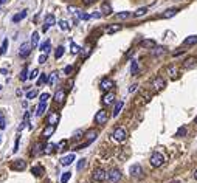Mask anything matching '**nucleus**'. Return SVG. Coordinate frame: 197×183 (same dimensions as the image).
Wrapping results in <instances>:
<instances>
[{"instance_id":"nucleus-9","label":"nucleus","mask_w":197,"mask_h":183,"mask_svg":"<svg viewBox=\"0 0 197 183\" xmlns=\"http://www.w3.org/2000/svg\"><path fill=\"white\" fill-rule=\"evenodd\" d=\"M115 87V82L112 79H109V78H104L102 81H101V84H100V89L101 90H104V92H109V90H112Z\"/></svg>"},{"instance_id":"nucleus-59","label":"nucleus","mask_w":197,"mask_h":183,"mask_svg":"<svg viewBox=\"0 0 197 183\" xmlns=\"http://www.w3.org/2000/svg\"><path fill=\"white\" fill-rule=\"evenodd\" d=\"M194 123H196V124H197V116H196V118H194Z\"/></svg>"},{"instance_id":"nucleus-28","label":"nucleus","mask_w":197,"mask_h":183,"mask_svg":"<svg viewBox=\"0 0 197 183\" xmlns=\"http://www.w3.org/2000/svg\"><path fill=\"white\" fill-rule=\"evenodd\" d=\"M101 13H102L104 16L112 14V8H110V5H109V3H102V6H101Z\"/></svg>"},{"instance_id":"nucleus-26","label":"nucleus","mask_w":197,"mask_h":183,"mask_svg":"<svg viewBox=\"0 0 197 183\" xmlns=\"http://www.w3.org/2000/svg\"><path fill=\"white\" fill-rule=\"evenodd\" d=\"M19 78H20V81H26L30 78V73H28V67H23L22 68V72H20V74H19Z\"/></svg>"},{"instance_id":"nucleus-32","label":"nucleus","mask_w":197,"mask_h":183,"mask_svg":"<svg viewBox=\"0 0 197 183\" xmlns=\"http://www.w3.org/2000/svg\"><path fill=\"white\" fill-rule=\"evenodd\" d=\"M37 44H39V33H37V31H34V33H33V36H31V45H33V48L37 47Z\"/></svg>"},{"instance_id":"nucleus-21","label":"nucleus","mask_w":197,"mask_h":183,"mask_svg":"<svg viewBox=\"0 0 197 183\" xmlns=\"http://www.w3.org/2000/svg\"><path fill=\"white\" fill-rule=\"evenodd\" d=\"M140 47H143V48H154V47H155V40H152V39H144V40L140 42Z\"/></svg>"},{"instance_id":"nucleus-55","label":"nucleus","mask_w":197,"mask_h":183,"mask_svg":"<svg viewBox=\"0 0 197 183\" xmlns=\"http://www.w3.org/2000/svg\"><path fill=\"white\" fill-rule=\"evenodd\" d=\"M93 2H95V0H84V3H85V5H92Z\"/></svg>"},{"instance_id":"nucleus-39","label":"nucleus","mask_w":197,"mask_h":183,"mask_svg":"<svg viewBox=\"0 0 197 183\" xmlns=\"http://www.w3.org/2000/svg\"><path fill=\"white\" fill-rule=\"evenodd\" d=\"M48 79H50V78H48V74L42 73V74H41V78H39V81H37V85H42L43 82H48Z\"/></svg>"},{"instance_id":"nucleus-37","label":"nucleus","mask_w":197,"mask_h":183,"mask_svg":"<svg viewBox=\"0 0 197 183\" xmlns=\"http://www.w3.org/2000/svg\"><path fill=\"white\" fill-rule=\"evenodd\" d=\"M6 48H8V39H3L2 45H0V56H3L6 53Z\"/></svg>"},{"instance_id":"nucleus-52","label":"nucleus","mask_w":197,"mask_h":183,"mask_svg":"<svg viewBox=\"0 0 197 183\" xmlns=\"http://www.w3.org/2000/svg\"><path fill=\"white\" fill-rule=\"evenodd\" d=\"M137 87H138V85H137V84H132V85H130V87H129V92H130V93H132V92H135V90H137Z\"/></svg>"},{"instance_id":"nucleus-25","label":"nucleus","mask_w":197,"mask_h":183,"mask_svg":"<svg viewBox=\"0 0 197 183\" xmlns=\"http://www.w3.org/2000/svg\"><path fill=\"white\" fill-rule=\"evenodd\" d=\"M41 50L45 53V55H48V53H50V50H51V42H50V40H45V42L41 45Z\"/></svg>"},{"instance_id":"nucleus-42","label":"nucleus","mask_w":197,"mask_h":183,"mask_svg":"<svg viewBox=\"0 0 197 183\" xmlns=\"http://www.w3.org/2000/svg\"><path fill=\"white\" fill-rule=\"evenodd\" d=\"M37 96V90H28L26 92V99H33Z\"/></svg>"},{"instance_id":"nucleus-4","label":"nucleus","mask_w":197,"mask_h":183,"mask_svg":"<svg viewBox=\"0 0 197 183\" xmlns=\"http://www.w3.org/2000/svg\"><path fill=\"white\" fill-rule=\"evenodd\" d=\"M121 177H123V174L119 169H110L107 172V179L110 180V183H118L121 180Z\"/></svg>"},{"instance_id":"nucleus-30","label":"nucleus","mask_w":197,"mask_h":183,"mask_svg":"<svg viewBox=\"0 0 197 183\" xmlns=\"http://www.w3.org/2000/svg\"><path fill=\"white\" fill-rule=\"evenodd\" d=\"M59 120V115H58V112H53V113L48 116V124H56Z\"/></svg>"},{"instance_id":"nucleus-8","label":"nucleus","mask_w":197,"mask_h":183,"mask_svg":"<svg viewBox=\"0 0 197 183\" xmlns=\"http://www.w3.org/2000/svg\"><path fill=\"white\" fill-rule=\"evenodd\" d=\"M54 23H56V17H54L53 14H48L47 17H45V20H43L42 30H43V31H48V30H50V26H53Z\"/></svg>"},{"instance_id":"nucleus-29","label":"nucleus","mask_w":197,"mask_h":183,"mask_svg":"<svg viewBox=\"0 0 197 183\" xmlns=\"http://www.w3.org/2000/svg\"><path fill=\"white\" fill-rule=\"evenodd\" d=\"M147 11H149V8L147 6H144V8H138L137 11L134 13V17H141V16H144Z\"/></svg>"},{"instance_id":"nucleus-58","label":"nucleus","mask_w":197,"mask_h":183,"mask_svg":"<svg viewBox=\"0 0 197 183\" xmlns=\"http://www.w3.org/2000/svg\"><path fill=\"white\" fill-rule=\"evenodd\" d=\"M3 3H6V0H0V5H3Z\"/></svg>"},{"instance_id":"nucleus-54","label":"nucleus","mask_w":197,"mask_h":183,"mask_svg":"<svg viewBox=\"0 0 197 183\" xmlns=\"http://www.w3.org/2000/svg\"><path fill=\"white\" fill-rule=\"evenodd\" d=\"M98 17H101V13H93L92 14V19H98Z\"/></svg>"},{"instance_id":"nucleus-40","label":"nucleus","mask_w":197,"mask_h":183,"mask_svg":"<svg viewBox=\"0 0 197 183\" xmlns=\"http://www.w3.org/2000/svg\"><path fill=\"white\" fill-rule=\"evenodd\" d=\"M85 165H87V160H85V158H81V160L78 161V166H76V169H78V171H82V169L85 168Z\"/></svg>"},{"instance_id":"nucleus-53","label":"nucleus","mask_w":197,"mask_h":183,"mask_svg":"<svg viewBox=\"0 0 197 183\" xmlns=\"http://www.w3.org/2000/svg\"><path fill=\"white\" fill-rule=\"evenodd\" d=\"M68 11L72 13V14H76V13H78V9H76L75 6H68Z\"/></svg>"},{"instance_id":"nucleus-43","label":"nucleus","mask_w":197,"mask_h":183,"mask_svg":"<svg viewBox=\"0 0 197 183\" xmlns=\"http://www.w3.org/2000/svg\"><path fill=\"white\" fill-rule=\"evenodd\" d=\"M81 50H82V48H81L79 45H76L75 42H72V53H73V55H78Z\"/></svg>"},{"instance_id":"nucleus-60","label":"nucleus","mask_w":197,"mask_h":183,"mask_svg":"<svg viewBox=\"0 0 197 183\" xmlns=\"http://www.w3.org/2000/svg\"><path fill=\"white\" fill-rule=\"evenodd\" d=\"M172 183H180V182H172Z\"/></svg>"},{"instance_id":"nucleus-19","label":"nucleus","mask_w":197,"mask_h":183,"mask_svg":"<svg viewBox=\"0 0 197 183\" xmlns=\"http://www.w3.org/2000/svg\"><path fill=\"white\" fill-rule=\"evenodd\" d=\"M196 44H197V36H189V37H186V39L183 40V45L185 47H193Z\"/></svg>"},{"instance_id":"nucleus-18","label":"nucleus","mask_w":197,"mask_h":183,"mask_svg":"<svg viewBox=\"0 0 197 183\" xmlns=\"http://www.w3.org/2000/svg\"><path fill=\"white\" fill-rule=\"evenodd\" d=\"M54 131H56V124H48V126L45 127V131H43V137H45V138H50V137L53 135Z\"/></svg>"},{"instance_id":"nucleus-46","label":"nucleus","mask_w":197,"mask_h":183,"mask_svg":"<svg viewBox=\"0 0 197 183\" xmlns=\"http://www.w3.org/2000/svg\"><path fill=\"white\" fill-rule=\"evenodd\" d=\"M176 73H177V67H176V65H169V67H168V74L174 76Z\"/></svg>"},{"instance_id":"nucleus-33","label":"nucleus","mask_w":197,"mask_h":183,"mask_svg":"<svg viewBox=\"0 0 197 183\" xmlns=\"http://www.w3.org/2000/svg\"><path fill=\"white\" fill-rule=\"evenodd\" d=\"M64 53H65V48L61 45V47H58L56 48V51H54V57L56 59H61L62 56H64Z\"/></svg>"},{"instance_id":"nucleus-12","label":"nucleus","mask_w":197,"mask_h":183,"mask_svg":"<svg viewBox=\"0 0 197 183\" xmlns=\"http://www.w3.org/2000/svg\"><path fill=\"white\" fill-rule=\"evenodd\" d=\"M11 168H13L14 171H23L26 168V163L23 160H14L13 163H11Z\"/></svg>"},{"instance_id":"nucleus-51","label":"nucleus","mask_w":197,"mask_h":183,"mask_svg":"<svg viewBox=\"0 0 197 183\" xmlns=\"http://www.w3.org/2000/svg\"><path fill=\"white\" fill-rule=\"evenodd\" d=\"M5 126H6V124H5V118L0 116V129H5Z\"/></svg>"},{"instance_id":"nucleus-7","label":"nucleus","mask_w":197,"mask_h":183,"mask_svg":"<svg viewBox=\"0 0 197 183\" xmlns=\"http://www.w3.org/2000/svg\"><path fill=\"white\" fill-rule=\"evenodd\" d=\"M92 177H93V180H95V182H104V180L107 179V172L104 171L102 168H98V169L93 171Z\"/></svg>"},{"instance_id":"nucleus-57","label":"nucleus","mask_w":197,"mask_h":183,"mask_svg":"<svg viewBox=\"0 0 197 183\" xmlns=\"http://www.w3.org/2000/svg\"><path fill=\"white\" fill-rule=\"evenodd\" d=\"M194 179H196V180H197V169H196V171H194Z\"/></svg>"},{"instance_id":"nucleus-41","label":"nucleus","mask_w":197,"mask_h":183,"mask_svg":"<svg viewBox=\"0 0 197 183\" xmlns=\"http://www.w3.org/2000/svg\"><path fill=\"white\" fill-rule=\"evenodd\" d=\"M56 79H58V72H54V73H51V74H50L48 84H50V85H54V84H56Z\"/></svg>"},{"instance_id":"nucleus-14","label":"nucleus","mask_w":197,"mask_h":183,"mask_svg":"<svg viewBox=\"0 0 197 183\" xmlns=\"http://www.w3.org/2000/svg\"><path fill=\"white\" fill-rule=\"evenodd\" d=\"M75 154H68V155H65V157L61 158V165L62 166H68V165H72L73 161H75Z\"/></svg>"},{"instance_id":"nucleus-22","label":"nucleus","mask_w":197,"mask_h":183,"mask_svg":"<svg viewBox=\"0 0 197 183\" xmlns=\"http://www.w3.org/2000/svg\"><path fill=\"white\" fill-rule=\"evenodd\" d=\"M165 51H166L165 47H154L151 53H152V56H160V55H165Z\"/></svg>"},{"instance_id":"nucleus-31","label":"nucleus","mask_w":197,"mask_h":183,"mask_svg":"<svg viewBox=\"0 0 197 183\" xmlns=\"http://www.w3.org/2000/svg\"><path fill=\"white\" fill-rule=\"evenodd\" d=\"M123 106H124V103L123 101H118L117 104H115V109H113V116H118V113L121 112V109H123Z\"/></svg>"},{"instance_id":"nucleus-48","label":"nucleus","mask_w":197,"mask_h":183,"mask_svg":"<svg viewBox=\"0 0 197 183\" xmlns=\"http://www.w3.org/2000/svg\"><path fill=\"white\" fill-rule=\"evenodd\" d=\"M47 57H48V55H45V53H43V55L39 56V59H37V61H39V64H45V62H47Z\"/></svg>"},{"instance_id":"nucleus-49","label":"nucleus","mask_w":197,"mask_h":183,"mask_svg":"<svg viewBox=\"0 0 197 183\" xmlns=\"http://www.w3.org/2000/svg\"><path fill=\"white\" fill-rule=\"evenodd\" d=\"M72 72H73V65H67V67L64 68V73H65V74H70Z\"/></svg>"},{"instance_id":"nucleus-50","label":"nucleus","mask_w":197,"mask_h":183,"mask_svg":"<svg viewBox=\"0 0 197 183\" xmlns=\"http://www.w3.org/2000/svg\"><path fill=\"white\" fill-rule=\"evenodd\" d=\"M42 144H36V148H34V155L36 154H39V152H43V150H42Z\"/></svg>"},{"instance_id":"nucleus-47","label":"nucleus","mask_w":197,"mask_h":183,"mask_svg":"<svg viewBox=\"0 0 197 183\" xmlns=\"http://www.w3.org/2000/svg\"><path fill=\"white\" fill-rule=\"evenodd\" d=\"M37 74H39V70L34 68L33 72H30V78H28V79H36V78H37Z\"/></svg>"},{"instance_id":"nucleus-61","label":"nucleus","mask_w":197,"mask_h":183,"mask_svg":"<svg viewBox=\"0 0 197 183\" xmlns=\"http://www.w3.org/2000/svg\"><path fill=\"white\" fill-rule=\"evenodd\" d=\"M0 90H2V85H0Z\"/></svg>"},{"instance_id":"nucleus-16","label":"nucleus","mask_w":197,"mask_h":183,"mask_svg":"<svg viewBox=\"0 0 197 183\" xmlns=\"http://www.w3.org/2000/svg\"><path fill=\"white\" fill-rule=\"evenodd\" d=\"M64 99H65V90H58L56 93H54V101L56 103H59V104H62L64 103Z\"/></svg>"},{"instance_id":"nucleus-6","label":"nucleus","mask_w":197,"mask_h":183,"mask_svg":"<svg viewBox=\"0 0 197 183\" xmlns=\"http://www.w3.org/2000/svg\"><path fill=\"white\" fill-rule=\"evenodd\" d=\"M31 48H33V45H31V44H28V42L22 44V45H20V48H19V56H20L22 59L28 57V56H30V53H31Z\"/></svg>"},{"instance_id":"nucleus-34","label":"nucleus","mask_w":197,"mask_h":183,"mask_svg":"<svg viewBox=\"0 0 197 183\" xmlns=\"http://www.w3.org/2000/svg\"><path fill=\"white\" fill-rule=\"evenodd\" d=\"M121 30V25H110V26H107V33L109 34H113V33H117V31Z\"/></svg>"},{"instance_id":"nucleus-27","label":"nucleus","mask_w":197,"mask_h":183,"mask_svg":"<svg viewBox=\"0 0 197 183\" xmlns=\"http://www.w3.org/2000/svg\"><path fill=\"white\" fill-rule=\"evenodd\" d=\"M56 148H58V144H53V143L47 144V146L43 148V154H51V152H54V150H56Z\"/></svg>"},{"instance_id":"nucleus-17","label":"nucleus","mask_w":197,"mask_h":183,"mask_svg":"<svg viewBox=\"0 0 197 183\" xmlns=\"http://www.w3.org/2000/svg\"><path fill=\"white\" fill-rule=\"evenodd\" d=\"M113 99H115V95H113V92H109V93H106L102 96V103L109 106V104H112L113 103Z\"/></svg>"},{"instance_id":"nucleus-44","label":"nucleus","mask_w":197,"mask_h":183,"mask_svg":"<svg viewBox=\"0 0 197 183\" xmlns=\"http://www.w3.org/2000/svg\"><path fill=\"white\" fill-rule=\"evenodd\" d=\"M186 127H180L179 129V131L176 132V137H185V135H186Z\"/></svg>"},{"instance_id":"nucleus-11","label":"nucleus","mask_w":197,"mask_h":183,"mask_svg":"<svg viewBox=\"0 0 197 183\" xmlns=\"http://www.w3.org/2000/svg\"><path fill=\"white\" fill-rule=\"evenodd\" d=\"M165 85H166V82H165V79H163L161 76H157V78H154V81H152V87H154L155 90L165 89Z\"/></svg>"},{"instance_id":"nucleus-23","label":"nucleus","mask_w":197,"mask_h":183,"mask_svg":"<svg viewBox=\"0 0 197 183\" xmlns=\"http://www.w3.org/2000/svg\"><path fill=\"white\" fill-rule=\"evenodd\" d=\"M85 137H87V141H93V140H96V137H98V132L96 131H93V129H92V131H87L85 132Z\"/></svg>"},{"instance_id":"nucleus-15","label":"nucleus","mask_w":197,"mask_h":183,"mask_svg":"<svg viewBox=\"0 0 197 183\" xmlns=\"http://www.w3.org/2000/svg\"><path fill=\"white\" fill-rule=\"evenodd\" d=\"M180 11V8H169V9H166L165 13H163V19H171V17H174L177 13Z\"/></svg>"},{"instance_id":"nucleus-1","label":"nucleus","mask_w":197,"mask_h":183,"mask_svg":"<svg viewBox=\"0 0 197 183\" xmlns=\"http://www.w3.org/2000/svg\"><path fill=\"white\" fill-rule=\"evenodd\" d=\"M48 99H50V93H42L41 95L39 106H37V112H36L37 116H42L43 115V112H45V109H47V101Z\"/></svg>"},{"instance_id":"nucleus-38","label":"nucleus","mask_w":197,"mask_h":183,"mask_svg":"<svg viewBox=\"0 0 197 183\" xmlns=\"http://www.w3.org/2000/svg\"><path fill=\"white\" fill-rule=\"evenodd\" d=\"M130 73H132V74L138 73V62H137V61H132V64H130Z\"/></svg>"},{"instance_id":"nucleus-13","label":"nucleus","mask_w":197,"mask_h":183,"mask_svg":"<svg viewBox=\"0 0 197 183\" xmlns=\"http://www.w3.org/2000/svg\"><path fill=\"white\" fill-rule=\"evenodd\" d=\"M196 64H197V56H188L183 61V67L185 68H193Z\"/></svg>"},{"instance_id":"nucleus-10","label":"nucleus","mask_w":197,"mask_h":183,"mask_svg":"<svg viewBox=\"0 0 197 183\" xmlns=\"http://www.w3.org/2000/svg\"><path fill=\"white\" fill-rule=\"evenodd\" d=\"M129 174L132 177H141L143 175V168H141L140 165H132L129 168Z\"/></svg>"},{"instance_id":"nucleus-5","label":"nucleus","mask_w":197,"mask_h":183,"mask_svg":"<svg viewBox=\"0 0 197 183\" xmlns=\"http://www.w3.org/2000/svg\"><path fill=\"white\" fill-rule=\"evenodd\" d=\"M107 120H109V113H107V110H100V112H98V113L95 115V123H96V124H100V126L106 124Z\"/></svg>"},{"instance_id":"nucleus-35","label":"nucleus","mask_w":197,"mask_h":183,"mask_svg":"<svg viewBox=\"0 0 197 183\" xmlns=\"http://www.w3.org/2000/svg\"><path fill=\"white\" fill-rule=\"evenodd\" d=\"M70 177H72V172H70V171L62 172V175H61V183H67V182L70 180Z\"/></svg>"},{"instance_id":"nucleus-56","label":"nucleus","mask_w":197,"mask_h":183,"mask_svg":"<svg viewBox=\"0 0 197 183\" xmlns=\"http://www.w3.org/2000/svg\"><path fill=\"white\" fill-rule=\"evenodd\" d=\"M0 73H2V74H6L8 72H6V70H5V68H0Z\"/></svg>"},{"instance_id":"nucleus-3","label":"nucleus","mask_w":197,"mask_h":183,"mask_svg":"<svg viewBox=\"0 0 197 183\" xmlns=\"http://www.w3.org/2000/svg\"><path fill=\"white\" fill-rule=\"evenodd\" d=\"M127 138V132H126V129L124 127H117L113 131V140L115 141H124V140Z\"/></svg>"},{"instance_id":"nucleus-20","label":"nucleus","mask_w":197,"mask_h":183,"mask_svg":"<svg viewBox=\"0 0 197 183\" xmlns=\"http://www.w3.org/2000/svg\"><path fill=\"white\" fill-rule=\"evenodd\" d=\"M26 14H28V11H26V9H23L22 13L13 16V22H14V23H17V22H20V20H23V19L26 17Z\"/></svg>"},{"instance_id":"nucleus-36","label":"nucleus","mask_w":197,"mask_h":183,"mask_svg":"<svg viewBox=\"0 0 197 183\" xmlns=\"http://www.w3.org/2000/svg\"><path fill=\"white\" fill-rule=\"evenodd\" d=\"M132 13H129V11H123V13H118L117 14V17L118 19H121V20H124V19H129V17H132Z\"/></svg>"},{"instance_id":"nucleus-24","label":"nucleus","mask_w":197,"mask_h":183,"mask_svg":"<svg viewBox=\"0 0 197 183\" xmlns=\"http://www.w3.org/2000/svg\"><path fill=\"white\" fill-rule=\"evenodd\" d=\"M31 174H34L36 177H41L43 174V168H42V166H39V165L33 166V168H31Z\"/></svg>"},{"instance_id":"nucleus-45","label":"nucleus","mask_w":197,"mask_h":183,"mask_svg":"<svg viewBox=\"0 0 197 183\" xmlns=\"http://www.w3.org/2000/svg\"><path fill=\"white\" fill-rule=\"evenodd\" d=\"M59 28L62 31H67L68 30V22H65V20H59Z\"/></svg>"},{"instance_id":"nucleus-2","label":"nucleus","mask_w":197,"mask_h":183,"mask_svg":"<svg viewBox=\"0 0 197 183\" xmlns=\"http://www.w3.org/2000/svg\"><path fill=\"white\" fill-rule=\"evenodd\" d=\"M149 163H151V166H154V168H160V166L165 163V155L160 154V152H154L151 155Z\"/></svg>"}]
</instances>
